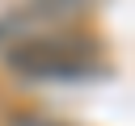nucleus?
I'll use <instances>...</instances> for the list:
<instances>
[{
	"instance_id": "1",
	"label": "nucleus",
	"mask_w": 135,
	"mask_h": 126,
	"mask_svg": "<svg viewBox=\"0 0 135 126\" xmlns=\"http://www.w3.org/2000/svg\"><path fill=\"white\" fill-rule=\"evenodd\" d=\"M4 67L21 80L76 84L101 71L93 38H21L4 46Z\"/></svg>"
},
{
	"instance_id": "3",
	"label": "nucleus",
	"mask_w": 135,
	"mask_h": 126,
	"mask_svg": "<svg viewBox=\"0 0 135 126\" xmlns=\"http://www.w3.org/2000/svg\"><path fill=\"white\" fill-rule=\"evenodd\" d=\"M8 126H63V122H51V118H42V113H13Z\"/></svg>"
},
{
	"instance_id": "2",
	"label": "nucleus",
	"mask_w": 135,
	"mask_h": 126,
	"mask_svg": "<svg viewBox=\"0 0 135 126\" xmlns=\"http://www.w3.org/2000/svg\"><path fill=\"white\" fill-rule=\"evenodd\" d=\"M80 4H84V0H30L21 13H25L30 21H63V17H72Z\"/></svg>"
}]
</instances>
